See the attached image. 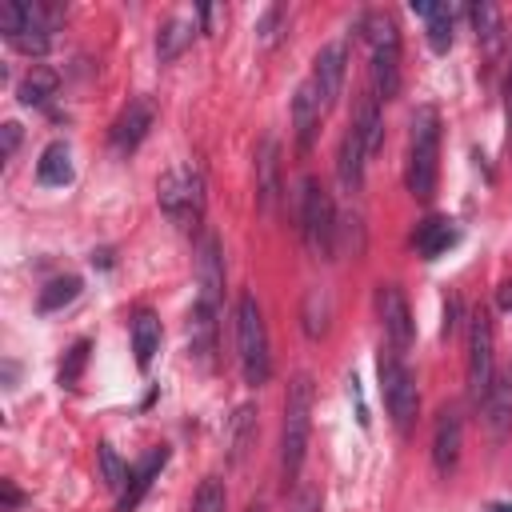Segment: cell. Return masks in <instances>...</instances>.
<instances>
[{
  "label": "cell",
  "mask_w": 512,
  "mask_h": 512,
  "mask_svg": "<svg viewBox=\"0 0 512 512\" xmlns=\"http://www.w3.org/2000/svg\"><path fill=\"white\" fill-rule=\"evenodd\" d=\"M312 400H316L312 376L296 372L292 384H288V396H284V424H280V476H284V488L296 484V476L304 468V456H308Z\"/></svg>",
  "instance_id": "1"
},
{
  "label": "cell",
  "mask_w": 512,
  "mask_h": 512,
  "mask_svg": "<svg viewBox=\"0 0 512 512\" xmlns=\"http://www.w3.org/2000/svg\"><path fill=\"white\" fill-rule=\"evenodd\" d=\"M436 172H440V112L432 104H420L408 120V192L416 200L436 196Z\"/></svg>",
  "instance_id": "2"
},
{
  "label": "cell",
  "mask_w": 512,
  "mask_h": 512,
  "mask_svg": "<svg viewBox=\"0 0 512 512\" xmlns=\"http://www.w3.org/2000/svg\"><path fill=\"white\" fill-rule=\"evenodd\" d=\"M236 356H240V372L248 388L268 384L272 376V352H268V324L264 312L256 304L252 292H244L236 300Z\"/></svg>",
  "instance_id": "3"
},
{
  "label": "cell",
  "mask_w": 512,
  "mask_h": 512,
  "mask_svg": "<svg viewBox=\"0 0 512 512\" xmlns=\"http://www.w3.org/2000/svg\"><path fill=\"white\" fill-rule=\"evenodd\" d=\"M156 200H160V212L176 228H196L200 216H204V172H200V164L184 160V164L168 168L156 184Z\"/></svg>",
  "instance_id": "4"
},
{
  "label": "cell",
  "mask_w": 512,
  "mask_h": 512,
  "mask_svg": "<svg viewBox=\"0 0 512 512\" xmlns=\"http://www.w3.org/2000/svg\"><path fill=\"white\" fill-rule=\"evenodd\" d=\"M336 208H332V196L324 192V184L316 176H304L300 184V236L308 244V252L316 260H332L336 252Z\"/></svg>",
  "instance_id": "5"
},
{
  "label": "cell",
  "mask_w": 512,
  "mask_h": 512,
  "mask_svg": "<svg viewBox=\"0 0 512 512\" xmlns=\"http://www.w3.org/2000/svg\"><path fill=\"white\" fill-rule=\"evenodd\" d=\"M376 376H380V396H384V408L392 416V424L400 432L412 428L416 412H420V392H416V376L408 372V364L400 360L396 348H380L376 356Z\"/></svg>",
  "instance_id": "6"
},
{
  "label": "cell",
  "mask_w": 512,
  "mask_h": 512,
  "mask_svg": "<svg viewBox=\"0 0 512 512\" xmlns=\"http://www.w3.org/2000/svg\"><path fill=\"white\" fill-rule=\"evenodd\" d=\"M364 36L372 44V92L376 100H396L400 96V32L392 16L376 12L364 20Z\"/></svg>",
  "instance_id": "7"
},
{
  "label": "cell",
  "mask_w": 512,
  "mask_h": 512,
  "mask_svg": "<svg viewBox=\"0 0 512 512\" xmlns=\"http://www.w3.org/2000/svg\"><path fill=\"white\" fill-rule=\"evenodd\" d=\"M496 380V332L488 308H476L468 320V396L484 404Z\"/></svg>",
  "instance_id": "8"
},
{
  "label": "cell",
  "mask_w": 512,
  "mask_h": 512,
  "mask_svg": "<svg viewBox=\"0 0 512 512\" xmlns=\"http://www.w3.org/2000/svg\"><path fill=\"white\" fill-rule=\"evenodd\" d=\"M376 312H380V324H384L388 344H392L396 352L408 348L412 336H416V324H412L408 300H404V292H400L396 284H380V288H376Z\"/></svg>",
  "instance_id": "9"
},
{
  "label": "cell",
  "mask_w": 512,
  "mask_h": 512,
  "mask_svg": "<svg viewBox=\"0 0 512 512\" xmlns=\"http://www.w3.org/2000/svg\"><path fill=\"white\" fill-rule=\"evenodd\" d=\"M344 72H348V44L344 40H332L316 52L312 60V84L320 88V100L324 108H332L340 100V88H344Z\"/></svg>",
  "instance_id": "10"
},
{
  "label": "cell",
  "mask_w": 512,
  "mask_h": 512,
  "mask_svg": "<svg viewBox=\"0 0 512 512\" xmlns=\"http://www.w3.org/2000/svg\"><path fill=\"white\" fill-rule=\"evenodd\" d=\"M460 444H464V420L456 408H440L436 412V428H432V464L440 476H452L460 464Z\"/></svg>",
  "instance_id": "11"
},
{
  "label": "cell",
  "mask_w": 512,
  "mask_h": 512,
  "mask_svg": "<svg viewBox=\"0 0 512 512\" xmlns=\"http://www.w3.org/2000/svg\"><path fill=\"white\" fill-rule=\"evenodd\" d=\"M324 112H328V108H324V100H320V88H316L312 76H308V80L296 88V96H292V128H296V148H300V152H312Z\"/></svg>",
  "instance_id": "12"
},
{
  "label": "cell",
  "mask_w": 512,
  "mask_h": 512,
  "mask_svg": "<svg viewBox=\"0 0 512 512\" xmlns=\"http://www.w3.org/2000/svg\"><path fill=\"white\" fill-rule=\"evenodd\" d=\"M196 284H200V304H220V292H224V248H220V240L208 232V236H200V244H196Z\"/></svg>",
  "instance_id": "13"
},
{
  "label": "cell",
  "mask_w": 512,
  "mask_h": 512,
  "mask_svg": "<svg viewBox=\"0 0 512 512\" xmlns=\"http://www.w3.org/2000/svg\"><path fill=\"white\" fill-rule=\"evenodd\" d=\"M152 120H156L152 100H148V96L132 100V104L116 116V124H112V148H116V152H124V156H128V152H136V148L144 144V136H148Z\"/></svg>",
  "instance_id": "14"
},
{
  "label": "cell",
  "mask_w": 512,
  "mask_h": 512,
  "mask_svg": "<svg viewBox=\"0 0 512 512\" xmlns=\"http://www.w3.org/2000/svg\"><path fill=\"white\" fill-rule=\"evenodd\" d=\"M276 200H280V144L264 136L256 148V204L272 212Z\"/></svg>",
  "instance_id": "15"
},
{
  "label": "cell",
  "mask_w": 512,
  "mask_h": 512,
  "mask_svg": "<svg viewBox=\"0 0 512 512\" xmlns=\"http://www.w3.org/2000/svg\"><path fill=\"white\" fill-rule=\"evenodd\" d=\"M412 12L424 20V36L432 52L452 48V28H456V8L452 4H432V0H412Z\"/></svg>",
  "instance_id": "16"
},
{
  "label": "cell",
  "mask_w": 512,
  "mask_h": 512,
  "mask_svg": "<svg viewBox=\"0 0 512 512\" xmlns=\"http://www.w3.org/2000/svg\"><path fill=\"white\" fill-rule=\"evenodd\" d=\"M352 128H356V136L364 140V152H368V156H376V152H380V144H384V112H380L376 92H360V96H356Z\"/></svg>",
  "instance_id": "17"
},
{
  "label": "cell",
  "mask_w": 512,
  "mask_h": 512,
  "mask_svg": "<svg viewBox=\"0 0 512 512\" xmlns=\"http://www.w3.org/2000/svg\"><path fill=\"white\" fill-rule=\"evenodd\" d=\"M188 348H192V356L204 368L216 360V308L212 304H200L196 300V308L188 316Z\"/></svg>",
  "instance_id": "18"
},
{
  "label": "cell",
  "mask_w": 512,
  "mask_h": 512,
  "mask_svg": "<svg viewBox=\"0 0 512 512\" xmlns=\"http://www.w3.org/2000/svg\"><path fill=\"white\" fill-rule=\"evenodd\" d=\"M364 160H368L364 140H360L356 128L348 124V132L340 136V156H336V176H340V184H344L348 196L360 192V184H364Z\"/></svg>",
  "instance_id": "19"
},
{
  "label": "cell",
  "mask_w": 512,
  "mask_h": 512,
  "mask_svg": "<svg viewBox=\"0 0 512 512\" xmlns=\"http://www.w3.org/2000/svg\"><path fill=\"white\" fill-rule=\"evenodd\" d=\"M256 404H240L232 416H228V428H224V444H228V464H240L248 456V448L256 444Z\"/></svg>",
  "instance_id": "20"
},
{
  "label": "cell",
  "mask_w": 512,
  "mask_h": 512,
  "mask_svg": "<svg viewBox=\"0 0 512 512\" xmlns=\"http://www.w3.org/2000/svg\"><path fill=\"white\" fill-rule=\"evenodd\" d=\"M168 464V448H152L136 468H132V476H128V492L120 496V504H116V512H132L140 500H144V492L152 488V480L160 476V468Z\"/></svg>",
  "instance_id": "21"
},
{
  "label": "cell",
  "mask_w": 512,
  "mask_h": 512,
  "mask_svg": "<svg viewBox=\"0 0 512 512\" xmlns=\"http://www.w3.org/2000/svg\"><path fill=\"white\" fill-rule=\"evenodd\" d=\"M484 424L492 432V440H504L508 436V424H512V376H496L492 380V392L484 396Z\"/></svg>",
  "instance_id": "22"
},
{
  "label": "cell",
  "mask_w": 512,
  "mask_h": 512,
  "mask_svg": "<svg viewBox=\"0 0 512 512\" xmlns=\"http://www.w3.org/2000/svg\"><path fill=\"white\" fill-rule=\"evenodd\" d=\"M36 180H40L44 188H64V184H72V148H68L64 140H52V144L40 152V160H36Z\"/></svg>",
  "instance_id": "23"
},
{
  "label": "cell",
  "mask_w": 512,
  "mask_h": 512,
  "mask_svg": "<svg viewBox=\"0 0 512 512\" xmlns=\"http://www.w3.org/2000/svg\"><path fill=\"white\" fill-rule=\"evenodd\" d=\"M456 240H460V228H456L452 220H444V216H428V220L416 228V252H420L424 260H436V256L448 252Z\"/></svg>",
  "instance_id": "24"
},
{
  "label": "cell",
  "mask_w": 512,
  "mask_h": 512,
  "mask_svg": "<svg viewBox=\"0 0 512 512\" xmlns=\"http://www.w3.org/2000/svg\"><path fill=\"white\" fill-rule=\"evenodd\" d=\"M156 348H160V320H156L148 308H140V312L132 316V352H136V368H148L152 356H156Z\"/></svg>",
  "instance_id": "25"
},
{
  "label": "cell",
  "mask_w": 512,
  "mask_h": 512,
  "mask_svg": "<svg viewBox=\"0 0 512 512\" xmlns=\"http://www.w3.org/2000/svg\"><path fill=\"white\" fill-rule=\"evenodd\" d=\"M468 20H472V28H476V40H480L488 52H496L500 40H504V16H500V8L488 4V0L468 4Z\"/></svg>",
  "instance_id": "26"
},
{
  "label": "cell",
  "mask_w": 512,
  "mask_h": 512,
  "mask_svg": "<svg viewBox=\"0 0 512 512\" xmlns=\"http://www.w3.org/2000/svg\"><path fill=\"white\" fill-rule=\"evenodd\" d=\"M300 320H304V336L308 340H320L328 332V320H332V300L324 288H308L304 292V308H300Z\"/></svg>",
  "instance_id": "27"
},
{
  "label": "cell",
  "mask_w": 512,
  "mask_h": 512,
  "mask_svg": "<svg viewBox=\"0 0 512 512\" xmlns=\"http://www.w3.org/2000/svg\"><path fill=\"white\" fill-rule=\"evenodd\" d=\"M80 276H56V280H48L44 288H40V296H36V308L40 312H60V308H68L76 296H80Z\"/></svg>",
  "instance_id": "28"
},
{
  "label": "cell",
  "mask_w": 512,
  "mask_h": 512,
  "mask_svg": "<svg viewBox=\"0 0 512 512\" xmlns=\"http://www.w3.org/2000/svg\"><path fill=\"white\" fill-rule=\"evenodd\" d=\"M192 20H184V16H172L164 28H160V36H156V52H160V60H176L188 44H192Z\"/></svg>",
  "instance_id": "29"
},
{
  "label": "cell",
  "mask_w": 512,
  "mask_h": 512,
  "mask_svg": "<svg viewBox=\"0 0 512 512\" xmlns=\"http://www.w3.org/2000/svg\"><path fill=\"white\" fill-rule=\"evenodd\" d=\"M284 32H288V8L284 4H268L260 12V20H256V44L260 48H276L284 40Z\"/></svg>",
  "instance_id": "30"
},
{
  "label": "cell",
  "mask_w": 512,
  "mask_h": 512,
  "mask_svg": "<svg viewBox=\"0 0 512 512\" xmlns=\"http://www.w3.org/2000/svg\"><path fill=\"white\" fill-rule=\"evenodd\" d=\"M56 92V72H48V68H32L24 80H20V88H16V96H20V104H48V96Z\"/></svg>",
  "instance_id": "31"
},
{
  "label": "cell",
  "mask_w": 512,
  "mask_h": 512,
  "mask_svg": "<svg viewBox=\"0 0 512 512\" xmlns=\"http://www.w3.org/2000/svg\"><path fill=\"white\" fill-rule=\"evenodd\" d=\"M228 508V488L220 476H204L196 496H192V512H224Z\"/></svg>",
  "instance_id": "32"
},
{
  "label": "cell",
  "mask_w": 512,
  "mask_h": 512,
  "mask_svg": "<svg viewBox=\"0 0 512 512\" xmlns=\"http://www.w3.org/2000/svg\"><path fill=\"white\" fill-rule=\"evenodd\" d=\"M96 456H100V476H104V484H108V488H124V480H128L132 472H128V464L120 460V452L104 440V444L96 448Z\"/></svg>",
  "instance_id": "33"
},
{
  "label": "cell",
  "mask_w": 512,
  "mask_h": 512,
  "mask_svg": "<svg viewBox=\"0 0 512 512\" xmlns=\"http://www.w3.org/2000/svg\"><path fill=\"white\" fill-rule=\"evenodd\" d=\"M88 352H92L88 340H76V344L64 352V364H60V384H64V388H76V380H80V372H84V364H88Z\"/></svg>",
  "instance_id": "34"
},
{
  "label": "cell",
  "mask_w": 512,
  "mask_h": 512,
  "mask_svg": "<svg viewBox=\"0 0 512 512\" xmlns=\"http://www.w3.org/2000/svg\"><path fill=\"white\" fill-rule=\"evenodd\" d=\"M456 328H460V296H448V300H444V324H440V336L452 340Z\"/></svg>",
  "instance_id": "35"
},
{
  "label": "cell",
  "mask_w": 512,
  "mask_h": 512,
  "mask_svg": "<svg viewBox=\"0 0 512 512\" xmlns=\"http://www.w3.org/2000/svg\"><path fill=\"white\" fill-rule=\"evenodd\" d=\"M320 508H324V504H320V492H316V488H300L288 512H320Z\"/></svg>",
  "instance_id": "36"
},
{
  "label": "cell",
  "mask_w": 512,
  "mask_h": 512,
  "mask_svg": "<svg viewBox=\"0 0 512 512\" xmlns=\"http://www.w3.org/2000/svg\"><path fill=\"white\" fill-rule=\"evenodd\" d=\"M0 136H4V160H12V152H16V144H20V124H4L0 128Z\"/></svg>",
  "instance_id": "37"
},
{
  "label": "cell",
  "mask_w": 512,
  "mask_h": 512,
  "mask_svg": "<svg viewBox=\"0 0 512 512\" xmlns=\"http://www.w3.org/2000/svg\"><path fill=\"white\" fill-rule=\"evenodd\" d=\"M348 396L356 400V420H360V428H368V408H364V400H360V380H356V376H348Z\"/></svg>",
  "instance_id": "38"
},
{
  "label": "cell",
  "mask_w": 512,
  "mask_h": 512,
  "mask_svg": "<svg viewBox=\"0 0 512 512\" xmlns=\"http://www.w3.org/2000/svg\"><path fill=\"white\" fill-rule=\"evenodd\" d=\"M0 496H4V508H16V504L24 500V496H20V488H16L12 480H4V484H0Z\"/></svg>",
  "instance_id": "39"
},
{
  "label": "cell",
  "mask_w": 512,
  "mask_h": 512,
  "mask_svg": "<svg viewBox=\"0 0 512 512\" xmlns=\"http://www.w3.org/2000/svg\"><path fill=\"white\" fill-rule=\"evenodd\" d=\"M504 116H508V140H512V64H508V80H504Z\"/></svg>",
  "instance_id": "40"
},
{
  "label": "cell",
  "mask_w": 512,
  "mask_h": 512,
  "mask_svg": "<svg viewBox=\"0 0 512 512\" xmlns=\"http://www.w3.org/2000/svg\"><path fill=\"white\" fill-rule=\"evenodd\" d=\"M496 304H500L504 312H512V284H500V292H496Z\"/></svg>",
  "instance_id": "41"
},
{
  "label": "cell",
  "mask_w": 512,
  "mask_h": 512,
  "mask_svg": "<svg viewBox=\"0 0 512 512\" xmlns=\"http://www.w3.org/2000/svg\"><path fill=\"white\" fill-rule=\"evenodd\" d=\"M92 264H100V268H108L112 264V252L104 248V252H92Z\"/></svg>",
  "instance_id": "42"
},
{
  "label": "cell",
  "mask_w": 512,
  "mask_h": 512,
  "mask_svg": "<svg viewBox=\"0 0 512 512\" xmlns=\"http://www.w3.org/2000/svg\"><path fill=\"white\" fill-rule=\"evenodd\" d=\"M248 512H268V504H264V500H252V504H248Z\"/></svg>",
  "instance_id": "43"
},
{
  "label": "cell",
  "mask_w": 512,
  "mask_h": 512,
  "mask_svg": "<svg viewBox=\"0 0 512 512\" xmlns=\"http://www.w3.org/2000/svg\"><path fill=\"white\" fill-rule=\"evenodd\" d=\"M500 512H512V504H508V508H500Z\"/></svg>",
  "instance_id": "44"
}]
</instances>
